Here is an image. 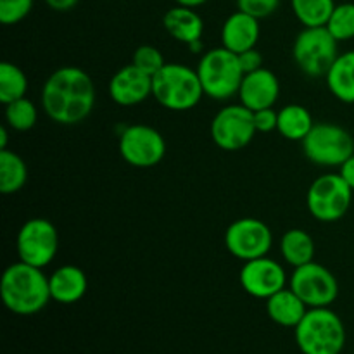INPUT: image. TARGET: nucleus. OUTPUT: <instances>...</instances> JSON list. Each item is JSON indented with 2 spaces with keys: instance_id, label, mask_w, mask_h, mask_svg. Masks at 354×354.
Wrapping results in <instances>:
<instances>
[{
  "instance_id": "1",
  "label": "nucleus",
  "mask_w": 354,
  "mask_h": 354,
  "mask_svg": "<svg viewBox=\"0 0 354 354\" xmlns=\"http://www.w3.org/2000/svg\"><path fill=\"white\" fill-rule=\"evenodd\" d=\"M95 106V86L78 66L55 69L41 88V107L54 123L73 127L90 116Z\"/></svg>"
},
{
  "instance_id": "2",
  "label": "nucleus",
  "mask_w": 354,
  "mask_h": 354,
  "mask_svg": "<svg viewBox=\"0 0 354 354\" xmlns=\"http://www.w3.org/2000/svg\"><path fill=\"white\" fill-rule=\"evenodd\" d=\"M0 296L7 310L19 317H30L44 310L52 299L48 277L41 268L23 261L7 266L0 280Z\"/></svg>"
},
{
  "instance_id": "3",
  "label": "nucleus",
  "mask_w": 354,
  "mask_h": 354,
  "mask_svg": "<svg viewBox=\"0 0 354 354\" xmlns=\"http://www.w3.org/2000/svg\"><path fill=\"white\" fill-rule=\"evenodd\" d=\"M204 95L197 69L178 62H166L165 68L152 76V97L165 109L190 111Z\"/></svg>"
},
{
  "instance_id": "4",
  "label": "nucleus",
  "mask_w": 354,
  "mask_h": 354,
  "mask_svg": "<svg viewBox=\"0 0 354 354\" xmlns=\"http://www.w3.org/2000/svg\"><path fill=\"white\" fill-rule=\"evenodd\" d=\"M294 330L303 354H341L344 349L346 327L330 308H310Z\"/></svg>"
},
{
  "instance_id": "5",
  "label": "nucleus",
  "mask_w": 354,
  "mask_h": 354,
  "mask_svg": "<svg viewBox=\"0 0 354 354\" xmlns=\"http://www.w3.org/2000/svg\"><path fill=\"white\" fill-rule=\"evenodd\" d=\"M196 69L204 95L214 100H228L239 95V88L245 75L239 61V54L225 47L211 48L204 52Z\"/></svg>"
},
{
  "instance_id": "6",
  "label": "nucleus",
  "mask_w": 354,
  "mask_h": 354,
  "mask_svg": "<svg viewBox=\"0 0 354 354\" xmlns=\"http://www.w3.org/2000/svg\"><path fill=\"white\" fill-rule=\"evenodd\" d=\"M339 41L332 37L327 26L303 28L296 37L292 47L294 62L310 78H318L328 73L335 59L339 57Z\"/></svg>"
},
{
  "instance_id": "7",
  "label": "nucleus",
  "mask_w": 354,
  "mask_h": 354,
  "mask_svg": "<svg viewBox=\"0 0 354 354\" xmlns=\"http://www.w3.org/2000/svg\"><path fill=\"white\" fill-rule=\"evenodd\" d=\"M353 192L339 173H325L313 180L308 189V211L322 223H334L348 214L353 204Z\"/></svg>"
},
{
  "instance_id": "8",
  "label": "nucleus",
  "mask_w": 354,
  "mask_h": 354,
  "mask_svg": "<svg viewBox=\"0 0 354 354\" xmlns=\"http://www.w3.org/2000/svg\"><path fill=\"white\" fill-rule=\"evenodd\" d=\"M303 152L313 165L339 168L354 154V138L346 128L334 123H318L303 142Z\"/></svg>"
},
{
  "instance_id": "9",
  "label": "nucleus",
  "mask_w": 354,
  "mask_h": 354,
  "mask_svg": "<svg viewBox=\"0 0 354 354\" xmlns=\"http://www.w3.org/2000/svg\"><path fill=\"white\" fill-rule=\"evenodd\" d=\"M19 261L44 270L59 251L57 228L47 218H31L19 228L16 241Z\"/></svg>"
},
{
  "instance_id": "10",
  "label": "nucleus",
  "mask_w": 354,
  "mask_h": 354,
  "mask_svg": "<svg viewBox=\"0 0 354 354\" xmlns=\"http://www.w3.org/2000/svg\"><path fill=\"white\" fill-rule=\"evenodd\" d=\"M256 133L254 113L242 104L223 107L211 121V137L221 151L235 152L245 149Z\"/></svg>"
},
{
  "instance_id": "11",
  "label": "nucleus",
  "mask_w": 354,
  "mask_h": 354,
  "mask_svg": "<svg viewBox=\"0 0 354 354\" xmlns=\"http://www.w3.org/2000/svg\"><path fill=\"white\" fill-rule=\"evenodd\" d=\"M118 149L124 162L133 168L145 169L162 161L166 156V140L149 124H131L121 131Z\"/></svg>"
},
{
  "instance_id": "12",
  "label": "nucleus",
  "mask_w": 354,
  "mask_h": 354,
  "mask_svg": "<svg viewBox=\"0 0 354 354\" xmlns=\"http://www.w3.org/2000/svg\"><path fill=\"white\" fill-rule=\"evenodd\" d=\"M289 287L308 308H328L339 296V282L334 273L315 261L294 268Z\"/></svg>"
},
{
  "instance_id": "13",
  "label": "nucleus",
  "mask_w": 354,
  "mask_h": 354,
  "mask_svg": "<svg viewBox=\"0 0 354 354\" xmlns=\"http://www.w3.org/2000/svg\"><path fill=\"white\" fill-rule=\"evenodd\" d=\"M225 245L234 258L249 261L268 256L273 234L268 225L258 218H239L225 232Z\"/></svg>"
},
{
  "instance_id": "14",
  "label": "nucleus",
  "mask_w": 354,
  "mask_h": 354,
  "mask_svg": "<svg viewBox=\"0 0 354 354\" xmlns=\"http://www.w3.org/2000/svg\"><path fill=\"white\" fill-rule=\"evenodd\" d=\"M239 282L249 296L266 301L279 290L286 289L287 273L279 261L263 256V258L244 261Z\"/></svg>"
},
{
  "instance_id": "15",
  "label": "nucleus",
  "mask_w": 354,
  "mask_h": 354,
  "mask_svg": "<svg viewBox=\"0 0 354 354\" xmlns=\"http://www.w3.org/2000/svg\"><path fill=\"white\" fill-rule=\"evenodd\" d=\"M152 95V76L140 71L137 66H123L109 82V97L123 107L138 106Z\"/></svg>"
},
{
  "instance_id": "16",
  "label": "nucleus",
  "mask_w": 354,
  "mask_h": 354,
  "mask_svg": "<svg viewBox=\"0 0 354 354\" xmlns=\"http://www.w3.org/2000/svg\"><path fill=\"white\" fill-rule=\"evenodd\" d=\"M280 97V82L277 75L270 69L261 68L244 75L239 88V99L242 106L254 111L268 109L277 104Z\"/></svg>"
},
{
  "instance_id": "17",
  "label": "nucleus",
  "mask_w": 354,
  "mask_h": 354,
  "mask_svg": "<svg viewBox=\"0 0 354 354\" xmlns=\"http://www.w3.org/2000/svg\"><path fill=\"white\" fill-rule=\"evenodd\" d=\"M259 33H261L259 19L237 9L225 19L221 26V47L235 54H242L256 47Z\"/></svg>"
},
{
  "instance_id": "18",
  "label": "nucleus",
  "mask_w": 354,
  "mask_h": 354,
  "mask_svg": "<svg viewBox=\"0 0 354 354\" xmlns=\"http://www.w3.org/2000/svg\"><path fill=\"white\" fill-rule=\"evenodd\" d=\"M162 26L169 37L189 47L201 41L204 33V21L199 12L194 7L178 6V3L166 10L162 16Z\"/></svg>"
},
{
  "instance_id": "19",
  "label": "nucleus",
  "mask_w": 354,
  "mask_h": 354,
  "mask_svg": "<svg viewBox=\"0 0 354 354\" xmlns=\"http://www.w3.org/2000/svg\"><path fill=\"white\" fill-rule=\"evenodd\" d=\"M48 287L50 296L59 304H75L86 294L88 280L85 272L75 265L59 266L50 277H48Z\"/></svg>"
},
{
  "instance_id": "20",
  "label": "nucleus",
  "mask_w": 354,
  "mask_h": 354,
  "mask_svg": "<svg viewBox=\"0 0 354 354\" xmlns=\"http://www.w3.org/2000/svg\"><path fill=\"white\" fill-rule=\"evenodd\" d=\"M310 308L290 287L279 290L266 299V313L273 324L286 328H296Z\"/></svg>"
},
{
  "instance_id": "21",
  "label": "nucleus",
  "mask_w": 354,
  "mask_h": 354,
  "mask_svg": "<svg viewBox=\"0 0 354 354\" xmlns=\"http://www.w3.org/2000/svg\"><path fill=\"white\" fill-rule=\"evenodd\" d=\"M325 82L335 99L344 104H354V50L339 54L325 75Z\"/></svg>"
},
{
  "instance_id": "22",
  "label": "nucleus",
  "mask_w": 354,
  "mask_h": 354,
  "mask_svg": "<svg viewBox=\"0 0 354 354\" xmlns=\"http://www.w3.org/2000/svg\"><path fill=\"white\" fill-rule=\"evenodd\" d=\"M313 127V116L301 104H289L279 111L277 131L287 140L303 142Z\"/></svg>"
},
{
  "instance_id": "23",
  "label": "nucleus",
  "mask_w": 354,
  "mask_h": 354,
  "mask_svg": "<svg viewBox=\"0 0 354 354\" xmlns=\"http://www.w3.org/2000/svg\"><path fill=\"white\" fill-rule=\"evenodd\" d=\"M315 251L313 237L301 228L287 230L280 239V254L292 268L315 261Z\"/></svg>"
},
{
  "instance_id": "24",
  "label": "nucleus",
  "mask_w": 354,
  "mask_h": 354,
  "mask_svg": "<svg viewBox=\"0 0 354 354\" xmlns=\"http://www.w3.org/2000/svg\"><path fill=\"white\" fill-rule=\"evenodd\" d=\"M26 182L28 166L23 158L9 149L0 151V190L3 196L19 192Z\"/></svg>"
},
{
  "instance_id": "25",
  "label": "nucleus",
  "mask_w": 354,
  "mask_h": 354,
  "mask_svg": "<svg viewBox=\"0 0 354 354\" xmlns=\"http://www.w3.org/2000/svg\"><path fill=\"white\" fill-rule=\"evenodd\" d=\"M335 6L334 0H290L294 16L304 28L325 26Z\"/></svg>"
},
{
  "instance_id": "26",
  "label": "nucleus",
  "mask_w": 354,
  "mask_h": 354,
  "mask_svg": "<svg viewBox=\"0 0 354 354\" xmlns=\"http://www.w3.org/2000/svg\"><path fill=\"white\" fill-rule=\"evenodd\" d=\"M28 78L23 69L14 62L0 64V102L3 106L26 97Z\"/></svg>"
},
{
  "instance_id": "27",
  "label": "nucleus",
  "mask_w": 354,
  "mask_h": 354,
  "mask_svg": "<svg viewBox=\"0 0 354 354\" xmlns=\"http://www.w3.org/2000/svg\"><path fill=\"white\" fill-rule=\"evenodd\" d=\"M7 127L14 131H30L38 121V109L30 99L23 97L6 106Z\"/></svg>"
},
{
  "instance_id": "28",
  "label": "nucleus",
  "mask_w": 354,
  "mask_h": 354,
  "mask_svg": "<svg viewBox=\"0 0 354 354\" xmlns=\"http://www.w3.org/2000/svg\"><path fill=\"white\" fill-rule=\"evenodd\" d=\"M327 30L337 41H348L354 38V3L342 2L337 3L327 21Z\"/></svg>"
},
{
  "instance_id": "29",
  "label": "nucleus",
  "mask_w": 354,
  "mask_h": 354,
  "mask_svg": "<svg viewBox=\"0 0 354 354\" xmlns=\"http://www.w3.org/2000/svg\"><path fill=\"white\" fill-rule=\"evenodd\" d=\"M131 64L137 66L140 71L147 73L149 76H154L165 68L166 61L159 48L152 47V45H140V47L135 48Z\"/></svg>"
},
{
  "instance_id": "30",
  "label": "nucleus",
  "mask_w": 354,
  "mask_h": 354,
  "mask_svg": "<svg viewBox=\"0 0 354 354\" xmlns=\"http://www.w3.org/2000/svg\"><path fill=\"white\" fill-rule=\"evenodd\" d=\"M35 0H0V23L6 26L21 23L33 9Z\"/></svg>"
},
{
  "instance_id": "31",
  "label": "nucleus",
  "mask_w": 354,
  "mask_h": 354,
  "mask_svg": "<svg viewBox=\"0 0 354 354\" xmlns=\"http://www.w3.org/2000/svg\"><path fill=\"white\" fill-rule=\"evenodd\" d=\"M280 7V0H237V9L256 19H265L275 14Z\"/></svg>"
},
{
  "instance_id": "32",
  "label": "nucleus",
  "mask_w": 354,
  "mask_h": 354,
  "mask_svg": "<svg viewBox=\"0 0 354 354\" xmlns=\"http://www.w3.org/2000/svg\"><path fill=\"white\" fill-rule=\"evenodd\" d=\"M277 121H279V113L273 107L254 111V127L259 133H272L273 130H277Z\"/></svg>"
},
{
  "instance_id": "33",
  "label": "nucleus",
  "mask_w": 354,
  "mask_h": 354,
  "mask_svg": "<svg viewBox=\"0 0 354 354\" xmlns=\"http://www.w3.org/2000/svg\"><path fill=\"white\" fill-rule=\"evenodd\" d=\"M239 61H241V66L242 69H244L245 75L252 71H258V69L263 68V54L256 47L239 54Z\"/></svg>"
},
{
  "instance_id": "34",
  "label": "nucleus",
  "mask_w": 354,
  "mask_h": 354,
  "mask_svg": "<svg viewBox=\"0 0 354 354\" xmlns=\"http://www.w3.org/2000/svg\"><path fill=\"white\" fill-rule=\"evenodd\" d=\"M339 175H341L342 178H344V182L354 190V154L339 166Z\"/></svg>"
},
{
  "instance_id": "35",
  "label": "nucleus",
  "mask_w": 354,
  "mask_h": 354,
  "mask_svg": "<svg viewBox=\"0 0 354 354\" xmlns=\"http://www.w3.org/2000/svg\"><path fill=\"white\" fill-rule=\"evenodd\" d=\"M78 2H80V0H45V3H47L50 9L59 10V12H66V10H71L73 7H75Z\"/></svg>"
},
{
  "instance_id": "36",
  "label": "nucleus",
  "mask_w": 354,
  "mask_h": 354,
  "mask_svg": "<svg viewBox=\"0 0 354 354\" xmlns=\"http://www.w3.org/2000/svg\"><path fill=\"white\" fill-rule=\"evenodd\" d=\"M175 2L178 3V6H187V7H194V9H196V7H201L203 3H206L207 0H175Z\"/></svg>"
},
{
  "instance_id": "37",
  "label": "nucleus",
  "mask_w": 354,
  "mask_h": 354,
  "mask_svg": "<svg viewBox=\"0 0 354 354\" xmlns=\"http://www.w3.org/2000/svg\"><path fill=\"white\" fill-rule=\"evenodd\" d=\"M7 138H9V131L6 127L0 128V151L7 149Z\"/></svg>"
}]
</instances>
